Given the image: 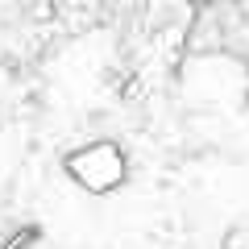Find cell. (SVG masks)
I'll return each mask as SVG.
<instances>
[{"label":"cell","instance_id":"cell-1","mask_svg":"<svg viewBox=\"0 0 249 249\" xmlns=\"http://www.w3.org/2000/svg\"><path fill=\"white\" fill-rule=\"evenodd\" d=\"M62 170H67V178L75 187L91 191V196H112L129 178V154H124L121 142L100 137V142H88L79 150L62 154Z\"/></svg>","mask_w":249,"mask_h":249},{"label":"cell","instance_id":"cell-3","mask_svg":"<svg viewBox=\"0 0 249 249\" xmlns=\"http://www.w3.org/2000/svg\"><path fill=\"white\" fill-rule=\"evenodd\" d=\"M29 17H34V21H50V17H54V9H50V4H37Z\"/></svg>","mask_w":249,"mask_h":249},{"label":"cell","instance_id":"cell-2","mask_svg":"<svg viewBox=\"0 0 249 249\" xmlns=\"http://www.w3.org/2000/svg\"><path fill=\"white\" fill-rule=\"evenodd\" d=\"M224 249H249V232H245V229H232V232H229V245H224Z\"/></svg>","mask_w":249,"mask_h":249}]
</instances>
